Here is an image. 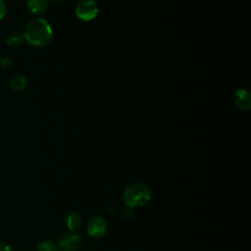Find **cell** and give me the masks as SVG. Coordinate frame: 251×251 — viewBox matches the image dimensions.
<instances>
[{
	"instance_id": "obj_4",
	"label": "cell",
	"mask_w": 251,
	"mask_h": 251,
	"mask_svg": "<svg viewBox=\"0 0 251 251\" xmlns=\"http://www.w3.org/2000/svg\"><path fill=\"white\" fill-rule=\"evenodd\" d=\"M83 240L80 235L75 233H65L57 240L58 251H79Z\"/></svg>"
},
{
	"instance_id": "obj_3",
	"label": "cell",
	"mask_w": 251,
	"mask_h": 251,
	"mask_svg": "<svg viewBox=\"0 0 251 251\" xmlns=\"http://www.w3.org/2000/svg\"><path fill=\"white\" fill-rule=\"evenodd\" d=\"M99 6L95 0H80L75 8V14L81 21L89 22L96 18Z\"/></svg>"
},
{
	"instance_id": "obj_6",
	"label": "cell",
	"mask_w": 251,
	"mask_h": 251,
	"mask_svg": "<svg viewBox=\"0 0 251 251\" xmlns=\"http://www.w3.org/2000/svg\"><path fill=\"white\" fill-rule=\"evenodd\" d=\"M235 105L244 111H248L251 108V94L248 89H238L234 94Z\"/></svg>"
},
{
	"instance_id": "obj_5",
	"label": "cell",
	"mask_w": 251,
	"mask_h": 251,
	"mask_svg": "<svg viewBox=\"0 0 251 251\" xmlns=\"http://www.w3.org/2000/svg\"><path fill=\"white\" fill-rule=\"evenodd\" d=\"M107 228H108L107 221L102 216H94L90 218L86 226L88 234L94 238H100L104 236L105 233L107 232Z\"/></svg>"
},
{
	"instance_id": "obj_12",
	"label": "cell",
	"mask_w": 251,
	"mask_h": 251,
	"mask_svg": "<svg viewBox=\"0 0 251 251\" xmlns=\"http://www.w3.org/2000/svg\"><path fill=\"white\" fill-rule=\"evenodd\" d=\"M7 14V5L3 0H0V21L5 18Z\"/></svg>"
},
{
	"instance_id": "obj_11",
	"label": "cell",
	"mask_w": 251,
	"mask_h": 251,
	"mask_svg": "<svg viewBox=\"0 0 251 251\" xmlns=\"http://www.w3.org/2000/svg\"><path fill=\"white\" fill-rule=\"evenodd\" d=\"M36 251H58V248L53 241L43 240L37 244Z\"/></svg>"
},
{
	"instance_id": "obj_15",
	"label": "cell",
	"mask_w": 251,
	"mask_h": 251,
	"mask_svg": "<svg viewBox=\"0 0 251 251\" xmlns=\"http://www.w3.org/2000/svg\"><path fill=\"white\" fill-rule=\"evenodd\" d=\"M0 251H14L13 248L5 243H0Z\"/></svg>"
},
{
	"instance_id": "obj_10",
	"label": "cell",
	"mask_w": 251,
	"mask_h": 251,
	"mask_svg": "<svg viewBox=\"0 0 251 251\" xmlns=\"http://www.w3.org/2000/svg\"><path fill=\"white\" fill-rule=\"evenodd\" d=\"M26 84H27L26 77L25 75H14L10 79V82H9L10 87L13 90H15V91H21V90L25 89Z\"/></svg>"
},
{
	"instance_id": "obj_9",
	"label": "cell",
	"mask_w": 251,
	"mask_h": 251,
	"mask_svg": "<svg viewBox=\"0 0 251 251\" xmlns=\"http://www.w3.org/2000/svg\"><path fill=\"white\" fill-rule=\"evenodd\" d=\"M25 41V39L24 33H22L20 31H13V32H11L8 35L7 39H6L7 44L9 46H11V47H14V48L22 46Z\"/></svg>"
},
{
	"instance_id": "obj_16",
	"label": "cell",
	"mask_w": 251,
	"mask_h": 251,
	"mask_svg": "<svg viewBox=\"0 0 251 251\" xmlns=\"http://www.w3.org/2000/svg\"><path fill=\"white\" fill-rule=\"evenodd\" d=\"M58 1H60V0H49V2H53V3H57Z\"/></svg>"
},
{
	"instance_id": "obj_13",
	"label": "cell",
	"mask_w": 251,
	"mask_h": 251,
	"mask_svg": "<svg viewBox=\"0 0 251 251\" xmlns=\"http://www.w3.org/2000/svg\"><path fill=\"white\" fill-rule=\"evenodd\" d=\"M123 217L124 218H126V219H129L131 216H132V208H130V207H126L124 210H123Z\"/></svg>"
},
{
	"instance_id": "obj_1",
	"label": "cell",
	"mask_w": 251,
	"mask_h": 251,
	"mask_svg": "<svg viewBox=\"0 0 251 251\" xmlns=\"http://www.w3.org/2000/svg\"><path fill=\"white\" fill-rule=\"evenodd\" d=\"M24 36L29 45L42 48L48 45L52 40L53 30L47 21L41 18H35L25 25Z\"/></svg>"
},
{
	"instance_id": "obj_17",
	"label": "cell",
	"mask_w": 251,
	"mask_h": 251,
	"mask_svg": "<svg viewBox=\"0 0 251 251\" xmlns=\"http://www.w3.org/2000/svg\"><path fill=\"white\" fill-rule=\"evenodd\" d=\"M0 61H1V57H0Z\"/></svg>"
},
{
	"instance_id": "obj_8",
	"label": "cell",
	"mask_w": 251,
	"mask_h": 251,
	"mask_svg": "<svg viewBox=\"0 0 251 251\" xmlns=\"http://www.w3.org/2000/svg\"><path fill=\"white\" fill-rule=\"evenodd\" d=\"M49 0H27V9L36 15L44 14L49 8Z\"/></svg>"
},
{
	"instance_id": "obj_7",
	"label": "cell",
	"mask_w": 251,
	"mask_h": 251,
	"mask_svg": "<svg viewBox=\"0 0 251 251\" xmlns=\"http://www.w3.org/2000/svg\"><path fill=\"white\" fill-rule=\"evenodd\" d=\"M64 224H65V226L68 228L69 231L75 232L80 228L81 224H82V220H81V217L78 213L69 212L65 216Z\"/></svg>"
},
{
	"instance_id": "obj_2",
	"label": "cell",
	"mask_w": 251,
	"mask_h": 251,
	"mask_svg": "<svg viewBox=\"0 0 251 251\" xmlns=\"http://www.w3.org/2000/svg\"><path fill=\"white\" fill-rule=\"evenodd\" d=\"M152 197L150 187L142 182H133L127 185L123 194V200L126 206L130 208H139L145 206Z\"/></svg>"
},
{
	"instance_id": "obj_14",
	"label": "cell",
	"mask_w": 251,
	"mask_h": 251,
	"mask_svg": "<svg viewBox=\"0 0 251 251\" xmlns=\"http://www.w3.org/2000/svg\"><path fill=\"white\" fill-rule=\"evenodd\" d=\"M0 64L4 67V68H9L12 65V60L9 57H5V58H1Z\"/></svg>"
}]
</instances>
